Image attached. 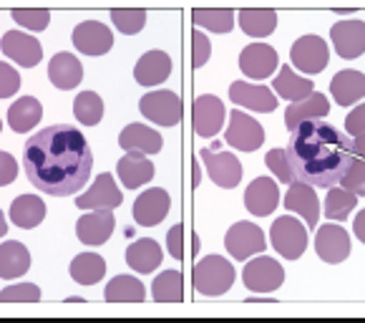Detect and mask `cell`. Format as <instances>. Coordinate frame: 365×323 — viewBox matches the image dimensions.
Listing matches in <instances>:
<instances>
[{
  "mask_svg": "<svg viewBox=\"0 0 365 323\" xmlns=\"http://www.w3.org/2000/svg\"><path fill=\"white\" fill-rule=\"evenodd\" d=\"M23 167L36 189L68 197L88 182L93 154L86 136L73 124H53L26 141Z\"/></svg>",
  "mask_w": 365,
  "mask_h": 323,
  "instance_id": "6da1fadb",
  "label": "cell"
},
{
  "mask_svg": "<svg viewBox=\"0 0 365 323\" xmlns=\"http://www.w3.org/2000/svg\"><path fill=\"white\" fill-rule=\"evenodd\" d=\"M353 141L343 129L315 119L290 131L285 154L297 182L310 187H335L353 162Z\"/></svg>",
  "mask_w": 365,
  "mask_h": 323,
  "instance_id": "7a4b0ae2",
  "label": "cell"
},
{
  "mask_svg": "<svg viewBox=\"0 0 365 323\" xmlns=\"http://www.w3.org/2000/svg\"><path fill=\"white\" fill-rule=\"evenodd\" d=\"M192 283L199 296H222L235 283V268L222 255H205L194 265Z\"/></svg>",
  "mask_w": 365,
  "mask_h": 323,
  "instance_id": "3957f363",
  "label": "cell"
},
{
  "mask_svg": "<svg viewBox=\"0 0 365 323\" xmlns=\"http://www.w3.org/2000/svg\"><path fill=\"white\" fill-rule=\"evenodd\" d=\"M269 242L285 260H297L307 248V230L305 222H300L297 217L282 215L272 222L269 227Z\"/></svg>",
  "mask_w": 365,
  "mask_h": 323,
  "instance_id": "277c9868",
  "label": "cell"
},
{
  "mask_svg": "<svg viewBox=\"0 0 365 323\" xmlns=\"http://www.w3.org/2000/svg\"><path fill=\"white\" fill-rule=\"evenodd\" d=\"M242 280H245V288H250L252 293H274L285 283V268L269 255H259L245 265Z\"/></svg>",
  "mask_w": 365,
  "mask_h": 323,
  "instance_id": "5b68a950",
  "label": "cell"
},
{
  "mask_svg": "<svg viewBox=\"0 0 365 323\" xmlns=\"http://www.w3.org/2000/svg\"><path fill=\"white\" fill-rule=\"evenodd\" d=\"M290 59H292V64L302 71V74L312 76V74L325 71V66L330 64V49L320 36L307 33V36L297 38L295 44H292Z\"/></svg>",
  "mask_w": 365,
  "mask_h": 323,
  "instance_id": "8992f818",
  "label": "cell"
},
{
  "mask_svg": "<svg viewBox=\"0 0 365 323\" xmlns=\"http://www.w3.org/2000/svg\"><path fill=\"white\" fill-rule=\"evenodd\" d=\"M225 139L227 144H232L240 151H255L264 144V129L257 119L235 109V111H230V126L225 131Z\"/></svg>",
  "mask_w": 365,
  "mask_h": 323,
  "instance_id": "52a82bcc",
  "label": "cell"
},
{
  "mask_svg": "<svg viewBox=\"0 0 365 323\" xmlns=\"http://www.w3.org/2000/svg\"><path fill=\"white\" fill-rule=\"evenodd\" d=\"M225 116H227L225 101H220L215 94H202V96L194 99V104H192L194 134L215 136L217 131L225 126Z\"/></svg>",
  "mask_w": 365,
  "mask_h": 323,
  "instance_id": "ba28073f",
  "label": "cell"
},
{
  "mask_svg": "<svg viewBox=\"0 0 365 323\" xmlns=\"http://www.w3.org/2000/svg\"><path fill=\"white\" fill-rule=\"evenodd\" d=\"M139 111L159 126H177L182 119V101L174 91H151L139 101Z\"/></svg>",
  "mask_w": 365,
  "mask_h": 323,
  "instance_id": "9c48e42d",
  "label": "cell"
},
{
  "mask_svg": "<svg viewBox=\"0 0 365 323\" xmlns=\"http://www.w3.org/2000/svg\"><path fill=\"white\" fill-rule=\"evenodd\" d=\"M225 245L235 260H247L252 255L262 253L267 242H264V232L257 225H252V222H235L227 230Z\"/></svg>",
  "mask_w": 365,
  "mask_h": 323,
  "instance_id": "30bf717a",
  "label": "cell"
},
{
  "mask_svg": "<svg viewBox=\"0 0 365 323\" xmlns=\"http://www.w3.org/2000/svg\"><path fill=\"white\" fill-rule=\"evenodd\" d=\"M0 51L23 69H33L43 59V49L36 38L23 31H6L0 38Z\"/></svg>",
  "mask_w": 365,
  "mask_h": 323,
  "instance_id": "8fae6325",
  "label": "cell"
},
{
  "mask_svg": "<svg viewBox=\"0 0 365 323\" xmlns=\"http://www.w3.org/2000/svg\"><path fill=\"white\" fill-rule=\"evenodd\" d=\"M121 202H124V197H121V189L113 182V174L103 172L98 174L88 192H83L76 199V207L78 210H116Z\"/></svg>",
  "mask_w": 365,
  "mask_h": 323,
  "instance_id": "7c38bea8",
  "label": "cell"
},
{
  "mask_svg": "<svg viewBox=\"0 0 365 323\" xmlns=\"http://www.w3.org/2000/svg\"><path fill=\"white\" fill-rule=\"evenodd\" d=\"M73 46L86 56H103L111 51L113 33L98 21H83L73 28Z\"/></svg>",
  "mask_w": 365,
  "mask_h": 323,
  "instance_id": "4fadbf2b",
  "label": "cell"
},
{
  "mask_svg": "<svg viewBox=\"0 0 365 323\" xmlns=\"http://www.w3.org/2000/svg\"><path fill=\"white\" fill-rule=\"evenodd\" d=\"M199 156L205 159L207 164V172H210L212 182L217 187H225V189H232L240 184L242 179V164L235 154L230 151H212V149H202Z\"/></svg>",
  "mask_w": 365,
  "mask_h": 323,
  "instance_id": "5bb4252c",
  "label": "cell"
},
{
  "mask_svg": "<svg viewBox=\"0 0 365 323\" xmlns=\"http://www.w3.org/2000/svg\"><path fill=\"white\" fill-rule=\"evenodd\" d=\"M315 250H317V255H320V260H325V263H330V265H338L350 255V235L345 232V227H340V225L317 227Z\"/></svg>",
  "mask_w": 365,
  "mask_h": 323,
  "instance_id": "9a60e30c",
  "label": "cell"
},
{
  "mask_svg": "<svg viewBox=\"0 0 365 323\" xmlns=\"http://www.w3.org/2000/svg\"><path fill=\"white\" fill-rule=\"evenodd\" d=\"M330 38L340 59H358L365 54V21H338Z\"/></svg>",
  "mask_w": 365,
  "mask_h": 323,
  "instance_id": "2e32d148",
  "label": "cell"
},
{
  "mask_svg": "<svg viewBox=\"0 0 365 323\" xmlns=\"http://www.w3.org/2000/svg\"><path fill=\"white\" fill-rule=\"evenodd\" d=\"M169 207H172V197L161 187H151L144 194H139L134 202V220L144 227L159 225L167 217Z\"/></svg>",
  "mask_w": 365,
  "mask_h": 323,
  "instance_id": "e0dca14e",
  "label": "cell"
},
{
  "mask_svg": "<svg viewBox=\"0 0 365 323\" xmlns=\"http://www.w3.org/2000/svg\"><path fill=\"white\" fill-rule=\"evenodd\" d=\"M240 69L247 79H267L277 69V51L267 44H250L240 54Z\"/></svg>",
  "mask_w": 365,
  "mask_h": 323,
  "instance_id": "ac0fdd59",
  "label": "cell"
},
{
  "mask_svg": "<svg viewBox=\"0 0 365 323\" xmlns=\"http://www.w3.org/2000/svg\"><path fill=\"white\" fill-rule=\"evenodd\" d=\"M230 101H235L237 106L252 109V111H274L277 109V96L269 91L267 86H255L247 81H235L230 86Z\"/></svg>",
  "mask_w": 365,
  "mask_h": 323,
  "instance_id": "d6986e66",
  "label": "cell"
},
{
  "mask_svg": "<svg viewBox=\"0 0 365 323\" xmlns=\"http://www.w3.org/2000/svg\"><path fill=\"white\" fill-rule=\"evenodd\" d=\"M330 114V101L325 99V94L312 91L310 96L292 101L285 111V124L287 131H295L305 121H315V119H325Z\"/></svg>",
  "mask_w": 365,
  "mask_h": 323,
  "instance_id": "ffe728a7",
  "label": "cell"
},
{
  "mask_svg": "<svg viewBox=\"0 0 365 323\" xmlns=\"http://www.w3.org/2000/svg\"><path fill=\"white\" fill-rule=\"evenodd\" d=\"M113 225L116 220L111 210H91L88 215H81V220L76 222V235L86 245H103L111 237Z\"/></svg>",
  "mask_w": 365,
  "mask_h": 323,
  "instance_id": "44dd1931",
  "label": "cell"
},
{
  "mask_svg": "<svg viewBox=\"0 0 365 323\" xmlns=\"http://www.w3.org/2000/svg\"><path fill=\"white\" fill-rule=\"evenodd\" d=\"M279 205V189L277 182L269 177H257L250 182L247 192H245V207L252 215L264 217L269 212H274V207Z\"/></svg>",
  "mask_w": 365,
  "mask_h": 323,
  "instance_id": "7402d4cb",
  "label": "cell"
},
{
  "mask_svg": "<svg viewBox=\"0 0 365 323\" xmlns=\"http://www.w3.org/2000/svg\"><path fill=\"white\" fill-rule=\"evenodd\" d=\"M285 207L302 217L310 227L317 225V217H320V199L315 194V187L305 182H292L290 192L285 194Z\"/></svg>",
  "mask_w": 365,
  "mask_h": 323,
  "instance_id": "603a6c76",
  "label": "cell"
},
{
  "mask_svg": "<svg viewBox=\"0 0 365 323\" xmlns=\"http://www.w3.org/2000/svg\"><path fill=\"white\" fill-rule=\"evenodd\" d=\"M172 74V59L164 51H149L134 66V79L141 86H156Z\"/></svg>",
  "mask_w": 365,
  "mask_h": 323,
  "instance_id": "cb8c5ba5",
  "label": "cell"
},
{
  "mask_svg": "<svg viewBox=\"0 0 365 323\" xmlns=\"http://www.w3.org/2000/svg\"><path fill=\"white\" fill-rule=\"evenodd\" d=\"M48 79L56 89H61V91H71V89L78 86L81 79H83V66H81V61L76 59L73 54L61 51V54H56L53 59H51Z\"/></svg>",
  "mask_w": 365,
  "mask_h": 323,
  "instance_id": "d4e9b609",
  "label": "cell"
},
{
  "mask_svg": "<svg viewBox=\"0 0 365 323\" xmlns=\"http://www.w3.org/2000/svg\"><path fill=\"white\" fill-rule=\"evenodd\" d=\"M116 174L121 177L126 189H136L144 182H151V177H154V164L146 159V154L129 151V154H124L116 162Z\"/></svg>",
  "mask_w": 365,
  "mask_h": 323,
  "instance_id": "484cf974",
  "label": "cell"
},
{
  "mask_svg": "<svg viewBox=\"0 0 365 323\" xmlns=\"http://www.w3.org/2000/svg\"><path fill=\"white\" fill-rule=\"evenodd\" d=\"M31 268V253L21 240L0 242V278L16 280Z\"/></svg>",
  "mask_w": 365,
  "mask_h": 323,
  "instance_id": "4316f807",
  "label": "cell"
},
{
  "mask_svg": "<svg viewBox=\"0 0 365 323\" xmlns=\"http://www.w3.org/2000/svg\"><path fill=\"white\" fill-rule=\"evenodd\" d=\"M330 94L340 106H350V104L365 99V74L360 71H340L330 81Z\"/></svg>",
  "mask_w": 365,
  "mask_h": 323,
  "instance_id": "83f0119b",
  "label": "cell"
},
{
  "mask_svg": "<svg viewBox=\"0 0 365 323\" xmlns=\"http://www.w3.org/2000/svg\"><path fill=\"white\" fill-rule=\"evenodd\" d=\"M118 144L126 151L156 154V151H161V136H159V131L149 129V126H144V124H129L118 134Z\"/></svg>",
  "mask_w": 365,
  "mask_h": 323,
  "instance_id": "f1b7e54d",
  "label": "cell"
},
{
  "mask_svg": "<svg viewBox=\"0 0 365 323\" xmlns=\"http://www.w3.org/2000/svg\"><path fill=\"white\" fill-rule=\"evenodd\" d=\"M46 217V202L38 194H21L13 199L11 205V220L23 230H33L36 225H41Z\"/></svg>",
  "mask_w": 365,
  "mask_h": 323,
  "instance_id": "f546056e",
  "label": "cell"
},
{
  "mask_svg": "<svg viewBox=\"0 0 365 323\" xmlns=\"http://www.w3.org/2000/svg\"><path fill=\"white\" fill-rule=\"evenodd\" d=\"M126 263L136 270V273H151L159 268L161 263V248L159 242L151 237H141V240L131 242L126 250Z\"/></svg>",
  "mask_w": 365,
  "mask_h": 323,
  "instance_id": "4dcf8cb0",
  "label": "cell"
},
{
  "mask_svg": "<svg viewBox=\"0 0 365 323\" xmlns=\"http://www.w3.org/2000/svg\"><path fill=\"white\" fill-rule=\"evenodd\" d=\"M43 116V106L36 96H23L8 109V124H11L13 131L23 134V131H31L33 126L41 121Z\"/></svg>",
  "mask_w": 365,
  "mask_h": 323,
  "instance_id": "1f68e13d",
  "label": "cell"
},
{
  "mask_svg": "<svg viewBox=\"0 0 365 323\" xmlns=\"http://www.w3.org/2000/svg\"><path fill=\"white\" fill-rule=\"evenodd\" d=\"M272 86H274V94L287 99V101H300V99L310 96V94L315 91V84L302 79V76H297L295 71H292V66H282V69H279L277 79L272 81Z\"/></svg>",
  "mask_w": 365,
  "mask_h": 323,
  "instance_id": "d6a6232c",
  "label": "cell"
},
{
  "mask_svg": "<svg viewBox=\"0 0 365 323\" xmlns=\"http://www.w3.org/2000/svg\"><path fill=\"white\" fill-rule=\"evenodd\" d=\"M106 303H144L146 288L134 275H116L103 291Z\"/></svg>",
  "mask_w": 365,
  "mask_h": 323,
  "instance_id": "836d02e7",
  "label": "cell"
},
{
  "mask_svg": "<svg viewBox=\"0 0 365 323\" xmlns=\"http://www.w3.org/2000/svg\"><path fill=\"white\" fill-rule=\"evenodd\" d=\"M240 28L252 38H264L277 28V13L272 8H242Z\"/></svg>",
  "mask_w": 365,
  "mask_h": 323,
  "instance_id": "e575fe53",
  "label": "cell"
},
{
  "mask_svg": "<svg viewBox=\"0 0 365 323\" xmlns=\"http://www.w3.org/2000/svg\"><path fill=\"white\" fill-rule=\"evenodd\" d=\"M103 273H106V263L96 253H81L71 263V278L81 286H93L103 278Z\"/></svg>",
  "mask_w": 365,
  "mask_h": 323,
  "instance_id": "d590c367",
  "label": "cell"
},
{
  "mask_svg": "<svg viewBox=\"0 0 365 323\" xmlns=\"http://www.w3.org/2000/svg\"><path fill=\"white\" fill-rule=\"evenodd\" d=\"M151 296L156 303H182L184 288H182V273L179 270H164L154 278Z\"/></svg>",
  "mask_w": 365,
  "mask_h": 323,
  "instance_id": "8d00e7d4",
  "label": "cell"
},
{
  "mask_svg": "<svg viewBox=\"0 0 365 323\" xmlns=\"http://www.w3.org/2000/svg\"><path fill=\"white\" fill-rule=\"evenodd\" d=\"M192 21L197 28L205 26L207 31L230 33L235 28V11H230V8H194Z\"/></svg>",
  "mask_w": 365,
  "mask_h": 323,
  "instance_id": "74e56055",
  "label": "cell"
},
{
  "mask_svg": "<svg viewBox=\"0 0 365 323\" xmlns=\"http://www.w3.org/2000/svg\"><path fill=\"white\" fill-rule=\"evenodd\" d=\"M73 114L83 126H96L103 116V101L96 91H83L76 96Z\"/></svg>",
  "mask_w": 365,
  "mask_h": 323,
  "instance_id": "f35d334b",
  "label": "cell"
},
{
  "mask_svg": "<svg viewBox=\"0 0 365 323\" xmlns=\"http://www.w3.org/2000/svg\"><path fill=\"white\" fill-rule=\"evenodd\" d=\"M355 205H358V194L343 187H330L328 197H325V215L330 220H345L355 210Z\"/></svg>",
  "mask_w": 365,
  "mask_h": 323,
  "instance_id": "ab89813d",
  "label": "cell"
},
{
  "mask_svg": "<svg viewBox=\"0 0 365 323\" xmlns=\"http://www.w3.org/2000/svg\"><path fill=\"white\" fill-rule=\"evenodd\" d=\"M111 21L124 36H134L146 26V11H141V8H113Z\"/></svg>",
  "mask_w": 365,
  "mask_h": 323,
  "instance_id": "60d3db41",
  "label": "cell"
},
{
  "mask_svg": "<svg viewBox=\"0 0 365 323\" xmlns=\"http://www.w3.org/2000/svg\"><path fill=\"white\" fill-rule=\"evenodd\" d=\"M13 21L28 31H46L51 23V11H46V8H13Z\"/></svg>",
  "mask_w": 365,
  "mask_h": 323,
  "instance_id": "b9f144b4",
  "label": "cell"
},
{
  "mask_svg": "<svg viewBox=\"0 0 365 323\" xmlns=\"http://www.w3.org/2000/svg\"><path fill=\"white\" fill-rule=\"evenodd\" d=\"M41 301V288L33 283H18L6 291H0V303H38Z\"/></svg>",
  "mask_w": 365,
  "mask_h": 323,
  "instance_id": "7bdbcfd3",
  "label": "cell"
},
{
  "mask_svg": "<svg viewBox=\"0 0 365 323\" xmlns=\"http://www.w3.org/2000/svg\"><path fill=\"white\" fill-rule=\"evenodd\" d=\"M340 184H343V189H350L353 194H365V159L353 156V162H350L348 172L343 174Z\"/></svg>",
  "mask_w": 365,
  "mask_h": 323,
  "instance_id": "ee69618b",
  "label": "cell"
},
{
  "mask_svg": "<svg viewBox=\"0 0 365 323\" xmlns=\"http://www.w3.org/2000/svg\"><path fill=\"white\" fill-rule=\"evenodd\" d=\"M264 162H267V167L272 169L274 177H277L279 182H287V184L295 182V174H292V167H290V162H287L285 149H272Z\"/></svg>",
  "mask_w": 365,
  "mask_h": 323,
  "instance_id": "f6af8a7d",
  "label": "cell"
},
{
  "mask_svg": "<svg viewBox=\"0 0 365 323\" xmlns=\"http://www.w3.org/2000/svg\"><path fill=\"white\" fill-rule=\"evenodd\" d=\"M210 56H212L210 38L197 28V31L192 33V66L194 69H202V66L210 61Z\"/></svg>",
  "mask_w": 365,
  "mask_h": 323,
  "instance_id": "bcb514c9",
  "label": "cell"
},
{
  "mask_svg": "<svg viewBox=\"0 0 365 323\" xmlns=\"http://www.w3.org/2000/svg\"><path fill=\"white\" fill-rule=\"evenodd\" d=\"M21 89V76L13 66L0 61V99H11Z\"/></svg>",
  "mask_w": 365,
  "mask_h": 323,
  "instance_id": "7dc6e473",
  "label": "cell"
},
{
  "mask_svg": "<svg viewBox=\"0 0 365 323\" xmlns=\"http://www.w3.org/2000/svg\"><path fill=\"white\" fill-rule=\"evenodd\" d=\"M345 134L350 136L365 134V104H360L358 109H353L348 114V119H345Z\"/></svg>",
  "mask_w": 365,
  "mask_h": 323,
  "instance_id": "c3c4849f",
  "label": "cell"
},
{
  "mask_svg": "<svg viewBox=\"0 0 365 323\" xmlns=\"http://www.w3.org/2000/svg\"><path fill=\"white\" fill-rule=\"evenodd\" d=\"M16 177H18V162L8 151H0V187L11 184Z\"/></svg>",
  "mask_w": 365,
  "mask_h": 323,
  "instance_id": "681fc988",
  "label": "cell"
},
{
  "mask_svg": "<svg viewBox=\"0 0 365 323\" xmlns=\"http://www.w3.org/2000/svg\"><path fill=\"white\" fill-rule=\"evenodd\" d=\"M182 235H184V227L182 225H174L167 235V250L172 258L182 260L184 258V248H182Z\"/></svg>",
  "mask_w": 365,
  "mask_h": 323,
  "instance_id": "f907efd6",
  "label": "cell"
},
{
  "mask_svg": "<svg viewBox=\"0 0 365 323\" xmlns=\"http://www.w3.org/2000/svg\"><path fill=\"white\" fill-rule=\"evenodd\" d=\"M353 230H355V235H358V240L365 245V210L358 212V217H355V222H353Z\"/></svg>",
  "mask_w": 365,
  "mask_h": 323,
  "instance_id": "816d5d0a",
  "label": "cell"
},
{
  "mask_svg": "<svg viewBox=\"0 0 365 323\" xmlns=\"http://www.w3.org/2000/svg\"><path fill=\"white\" fill-rule=\"evenodd\" d=\"M350 149H353V156H360V159H365V134L355 136L353 144H350Z\"/></svg>",
  "mask_w": 365,
  "mask_h": 323,
  "instance_id": "f5cc1de1",
  "label": "cell"
},
{
  "mask_svg": "<svg viewBox=\"0 0 365 323\" xmlns=\"http://www.w3.org/2000/svg\"><path fill=\"white\" fill-rule=\"evenodd\" d=\"M6 232H8V222L3 217V210H0V237H6Z\"/></svg>",
  "mask_w": 365,
  "mask_h": 323,
  "instance_id": "db71d44e",
  "label": "cell"
},
{
  "mask_svg": "<svg viewBox=\"0 0 365 323\" xmlns=\"http://www.w3.org/2000/svg\"><path fill=\"white\" fill-rule=\"evenodd\" d=\"M0 126H3V121H0Z\"/></svg>",
  "mask_w": 365,
  "mask_h": 323,
  "instance_id": "11a10c76",
  "label": "cell"
}]
</instances>
